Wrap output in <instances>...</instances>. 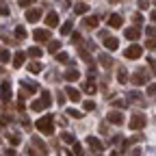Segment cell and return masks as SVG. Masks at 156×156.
I'll use <instances>...</instances> for the list:
<instances>
[{
    "mask_svg": "<svg viewBox=\"0 0 156 156\" xmlns=\"http://www.w3.org/2000/svg\"><path fill=\"white\" fill-rule=\"evenodd\" d=\"M37 130L41 132V134H46V136H50V134L54 132V126H52V115L39 117V119H37Z\"/></svg>",
    "mask_w": 156,
    "mask_h": 156,
    "instance_id": "6da1fadb",
    "label": "cell"
},
{
    "mask_svg": "<svg viewBox=\"0 0 156 156\" xmlns=\"http://www.w3.org/2000/svg\"><path fill=\"white\" fill-rule=\"evenodd\" d=\"M143 126H145V115H143V113H132V117H130V128L141 130Z\"/></svg>",
    "mask_w": 156,
    "mask_h": 156,
    "instance_id": "7a4b0ae2",
    "label": "cell"
},
{
    "mask_svg": "<svg viewBox=\"0 0 156 156\" xmlns=\"http://www.w3.org/2000/svg\"><path fill=\"white\" fill-rule=\"evenodd\" d=\"M46 152H48V147L44 145V141L35 136V139H33V147L28 150V154H46Z\"/></svg>",
    "mask_w": 156,
    "mask_h": 156,
    "instance_id": "3957f363",
    "label": "cell"
},
{
    "mask_svg": "<svg viewBox=\"0 0 156 156\" xmlns=\"http://www.w3.org/2000/svg\"><path fill=\"white\" fill-rule=\"evenodd\" d=\"M33 37L37 39L39 44H46V41H50V33H48V30H44V28H37V30L33 33Z\"/></svg>",
    "mask_w": 156,
    "mask_h": 156,
    "instance_id": "277c9868",
    "label": "cell"
},
{
    "mask_svg": "<svg viewBox=\"0 0 156 156\" xmlns=\"http://www.w3.org/2000/svg\"><path fill=\"white\" fill-rule=\"evenodd\" d=\"M41 9H39V7H35V9H30L28 13H26V20H28V22L30 24H35V22H39V17H41Z\"/></svg>",
    "mask_w": 156,
    "mask_h": 156,
    "instance_id": "5b68a950",
    "label": "cell"
},
{
    "mask_svg": "<svg viewBox=\"0 0 156 156\" xmlns=\"http://www.w3.org/2000/svg\"><path fill=\"white\" fill-rule=\"evenodd\" d=\"M141 52H143V50H141V46L132 44V46L126 50V58H139V56H141Z\"/></svg>",
    "mask_w": 156,
    "mask_h": 156,
    "instance_id": "8992f818",
    "label": "cell"
},
{
    "mask_svg": "<svg viewBox=\"0 0 156 156\" xmlns=\"http://www.w3.org/2000/svg\"><path fill=\"white\" fill-rule=\"evenodd\" d=\"M87 143L91 145V150H93V152H102V150H104L102 141H100V139H95V136H87Z\"/></svg>",
    "mask_w": 156,
    "mask_h": 156,
    "instance_id": "52a82bcc",
    "label": "cell"
},
{
    "mask_svg": "<svg viewBox=\"0 0 156 156\" xmlns=\"http://www.w3.org/2000/svg\"><path fill=\"white\" fill-rule=\"evenodd\" d=\"M108 122H111V124H117V126H119V124L124 122V115H122L119 111H111V113H108Z\"/></svg>",
    "mask_w": 156,
    "mask_h": 156,
    "instance_id": "ba28073f",
    "label": "cell"
},
{
    "mask_svg": "<svg viewBox=\"0 0 156 156\" xmlns=\"http://www.w3.org/2000/svg\"><path fill=\"white\" fill-rule=\"evenodd\" d=\"M65 93H67V98H69L72 102H78V100H80V91L74 89V87H67V89H65Z\"/></svg>",
    "mask_w": 156,
    "mask_h": 156,
    "instance_id": "9c48e42d",
    "label": "cell"
},
{
    "mask_svg": "<svg viewBox=\"0 0 156 156\" xmlns=\"http://www.w3.org/2000/svg\"><path fill=\"white\" fill-rule=\"evenodd\" d=\"M24 58H26L24 52H15V56H13V67H22V65H24Z\"/></svg>",
    "mask_w": 156,
    "mask_h": 156,
    "instance_id": "30bf717a",
    "label": "cell"
},
{
    "mask_svg": "<svg viewBox=\"0 0 156 156\" xmlns=\"http://www.w3.org/2000/svg\"><path fill=\"white\" fill-rule=\"evenodd\" d=\"M104 46H106V50H117L119 41H117L115 37H106V39H104Z\"/></svg>",
    "mask_w": 156,
    "mask_h": 156,
    "instance_id": "8fae6325",
    "label": "cell"
},
{
    "mask_svg": "<svg viewBox=\"0 0 156 156\" xmlns=\"http://www.w3.org/2000/svg\"><path fill=\"white\" fill-rule=\"evenodd\" d=\"M46 24H48L50 28H54V26L58 24V15H56V13H48V15H46Z\"/></svg>",
    "mask_w": 156,
    "mask_h": 156,
    "instance_id": "7c38bea8",
    "label": "cell"
},
{
    "mask_svg": "<svg viewBox=\"0 0 156 156\" xmlns=\"http://www.w3.org/2000/svg\"><path fill=\"white\" fill-rule=\"evenodd\" d=\"M108 26L111 28H119L122 26V15H111L108 17Z\"/></svg>",
    "mask_w": 156,
    "mask_h": 156,
    "instance_id": "4fadbf2b",
    "label": "cell"
},
{
    "mask_svg": "<svg viewBox=\"0 0 156 156\" xmlns=\"http://www.w3.org/2000/svg\"><path fill=\"white\" fill-rule=\"evenodd\" d=\"M2 100H5V102H9V100H11V85H9L7 80L2 83Z\"/></svg>",
    "mask_w": 156,
    "mask_h": 156,
    "instance_id": "5bb4252c",
    "label": "cell"
},
{
    "mask_svg": "<svg viewBox=\"0 0 156 156\" xmlns=\"http://www.w3.org/2000/svg\"><path fill=\"white\" fill-rule=\"evenodd\" d=\"M117 83H122V85H126V83H128V74H126V69H124V67L117 69Z\"/></svg>",
    "mask_w": 156,
    "mask_h": 156,
    "instance_id": "9a60e30c",
    "label": "cell"
},
{
    "mask_svg": "<svg viewBox=\"0 0 156 156\" xmlns=\"http://www.w3.org/2000/svg\"><path fill=\"white\" fill-rule=\"evenodd\" d=\"M80 78V74H78L76 69H69V72H65V80L67 83H74V80H78Z\"/></svg>",
    "mask_w": 156,
    "mask_h": 156,
    "instance_id": "2e32d148",
    "label": "cell"
},
{
    "mask_svg": "<svg viewBox=\"0 0 156 156\" xmlns=\"http://www.w3.org/2000/svg\"><path fill=\"white\" fill-rule=\"evenodd\" d=\"M139 35H141L139 28H126V37L128 39H139Z\"/></svg>",
    "mask_w": 156,
    "mask_h": 156,
    "instance_id": "e0dca14e",
    "label": "cell"
},
{
    "mask_svg": "<svg viewBox=\"0 0 156 156\" xmlns=\"http://www.w3.org/2000/svg\"><path fill=\"white\" fill-rule=\"evenodd\" d=\"M100 65H102V67H111V65H113V58H111L108 54H102V56H100Z\"/></svg>",
    "mask_w": 156,
    "mask_h": 156,
    "instance_id": "ac0fdd59",
    "label": "cell"
},
{
    "mask_svg": "<svg viewBox=\"0 0 156 156\" xmlns=\"http://www.w3.org/2000/svg\"><path fill=\"white\" fill-rule=\"evenodd\" d=\"M41 104H44V106H50V104H52V95H50V91H44V93H41Z\"/></svg>",
    "mask_w": 156,
    "mask_h": 156,
    "instance_id": "d6986e66",
    "label": "cell"
},
{
    "mask_svg": "<svg viewBox=\"0 0 156 156\" xmlns=\"http://www.w3.org/2000/svg\"><path fill=\"white\" fill-rule=\"evenodd\" d=\"M83 89L87 91V93H95V85H93V78H89V80L83 85Z\"/></svg>",
    "mask_w": 156,
    "mask_h": 156,
    "instance_id": "ffe728a7",
    "label": "cell"
},
{
    "mask_svg": "<svg viewBox=\"0 0 156 156\" xmlns=\"http://www.w3.org/2000/svg\"><path fill=\"white\" fill-rule=\"evenodd\" d=\"M87 11H89V7H87L85 2H78V5H76V13H78V15H85Z\"/></svg>",
    "mask_w": 156,
    "mask_h": 156,
    "instance_id": "44dd1931",
    "label": "cell"
},
{
    "mask_svg": "<svg viewBox=\"0 0 156 156\" xmlns=\"http://www.w3.org/2000/svg\"><path fill=\"white\" fill-rule=\"evenodd\" d=\"M145 83V76L143 74H134L132 76V85H143Z\"/></svg>",
    "mask_w": 156,
    "mask_h": 156,
    "instance_id": "7402d4cb",
    "label": "cell"
},
{
    "mask_svg": "<svg viewBox=\"0 0 156 156\" xmlns=\"http://www.w3.org/2000/svg\"><path fill=\"white\" fill-rule=\"evenodd\" d=\"M85 26H87V28H95V26H98V17H87V20H85Z\"/></svg>",
    "mask_w": 156,
    "mask_h": 156,
    "instance_id": "603a6c76",
    "label": "cell"
},
{
    "mask_svg": "<svg viewBox=\"0 0 156 156\" xmlns=\"http://www.w3.org/2000/svg\"><path fill=\"white\" fill-rule=\"evenodd\" d=\"M28 69H30L33 74H39V72H41V63L35 61V63H30V65H28Z\"/></svg>",
    "mask_w": 156,
    "mask_h": 156,
    "instance_id": "cb8c5ba5",
    "label": "cell"
},
{
    "mask_svg": "<svg viewBox=\"0 0 156 156\" xmlns=\"http://www.w3.org/2000/svg\"><path fill=\"white\" fill-rule=\"evenodd\" d=\"M56 61H58V63H69V65H72V61H69V56H67L65 52H61V54H56Z\"/></svg>",
    "mask_w": 156,
    "mask_h": 156,
    "instance_id": "d4e9b609",
    "label": "cell"
},
{
    "mask_svg": "<svg viewBox=\"0 0 156 156\" xmlns=\"http://www.w3.org/2000/svg\"><path fill=\"white\" fill-rule=\"evenodd\" d=\"M15 37H17V39H26V30H24L22 26H17V28H15Z\"/></svg>",
    "mask_w": 156,
    "mask_h": 156,
    "instance_id": "484cf974",
    "label": "cell"
},
{
    "mask_svg": "<svg viewBox=\"0 0 156 156\" xmlns=\"http://www.w3.org/2000/svg\"><path fill=\"white\" fill-rule=\"evenodd\" d=\"M0 61H2V63H7V61H11V54H9L7 50H0Z\"/></svg>",
    "mask_w": 156,
    "mask_h": 156,
    "instance_id": "4316f807",
    "label": "cell"
},
{
    "mask_svg": "<svg viewBox=\"0 0 156 156\" xmlns=\"http://www.w3.org/2000/svg\"><path fill=\"white\" fill-rule=\"evenodd\" d=\"M58 48H61V41H50V44H48V50H50V52H56Z\"/></svg>",
    "mask_w": 156,
    "mask_h": 156,
    "instance_id": "83f0119b",
    "label": "cell"
},
{
    "mask_svg": "<svg viewBox=\"0 0 156 156\" xmlns=\"http://www.w3.org/2000/svg\"><path fill=\"white\" fill-rule=\"evenodd\" d=\"M9 141H11L13 145H20V141H22V136H20V134L15 132V134H11V136H9Z\"/></svg>",
    "mask_w": 156,
    "mask_h": 156,
    "instance_id": "f1b7e54d",
    "label": "cell"
},
{
    "mask_svg": "<svg viewBox=\"0 0 156 156\" xmlns=\"http://www.w3.org/2000/svg\"><path fill=\"white\" fill-rule=\"evenodd\" d=\"M72 41H74V44H80V41H83V37H80V33H78V30L72 33Z\"/></svg>",
    "mask_w": 156,
    "mask_h": 156,
    "instance_id": "f546056e",
    "label": "cell"
},
{
    "mask_svg": "<svg viewBox=\"0 0 156 156\" xmlns=\"http://www.w3.org/2000/svg\"><path fill=\"white\" fill-rule=\"evenodd\" d=\"M61 33H63V35H69V33H72V22H65L63 28H61Z\"/></svg>",
    "mask_w": 156,
    "mask_h": 156,
    "instance_id": "4dcf8cb0",
    "label": "cell"
},
{
    "mask_svg": "<svg viewBox=\"0 0 156 156\" xmlns=\"http://www.w3.org/2000/svg\"><path fill=\"white\" fill-rule=\"evenodd\" d=\"M30 108H33V111H41V108H44V104H41V100H35V102L30 104Z\"/></svg>",
    "mask_w": 156,
    "mask_h": 156,
    "instance_id": "1f68e13d",
    "label": "cell"
},
{
    "mask_svg": "<svg viewBox=\"0 0 156 156\" xmlns=\"http://www.w3.org/2000/svg\"><path fill=\"white\" fill-rule=\"evenodd\" d=\"M28 56H41V50L39 48H28Z\"/></svg>",
    "mask_w": 156,
    "mask_h": 156,
    "instance_id": "d6a6232c",
    "label": "cell"
},
{
    "mask_svg": "<svg viewBox=\"0 0 156 156\" xmlns=\"http://www.w3.org/2000/svg\"><path fill=\"white\" fill-rule=\"evenodd\" d=\"M74 152H76V156H85V152H83L80 143H74Z\"/></svg>",
    "mask_w": 156,
    "mask_h": 156,
    "instance_id": "836d02e7",
    "label": "cell"
},
{
    "mask_svg": "<svg viewBox=\"0 0 156 156\" xmlns=\"http://www.w3.org/2000/svg\"><path fill=\"white\" fill-rule=\"evenodd\" d=\"M145 48H147V50H156V41H154V39H147V41H145Z\"/></svg>",
    "mask_w": 156,
    "mask_h": 156,
    "instance_id": "e575fe53",
    "label": "cell"
},
{
    "mask_svg": "<svg viewBox=\"0 0 156 156\" xmlns=\"http://www.w3.org/2000/svg\"><path fill=\"white\" fill-rule=\"evenodd\" d=\"M63 141H65V143H74V134L65 132V134H63Z\"/></svg>",
    "mask_w": 156,
    "mask_h": 156,
    "instance_id": "d590c367",
    "label": "cell"
},
{
    "mask_svg": "<svg viewBox=\"0 0 156 156\" xmlns=\"http://www.w3.org/2000/svg\"><path fill=\"white\" fill-rule=\"evenodd\" d=\"M83 106H85V111H93V108H95V104H93L91 100H87V102H85Z\"/></svg>",
    "mask_w": 156,
    "mask_h": 156,
    "instance_id": "8d00e7d4",
    "label": "cell"
},
{
    "mask_svg": "<svg viewBox=\"0 0 156 156\" xmlns=\"http://www.w3.org/2000/svg\"><path fill=\"white\" fill-rule=\"evenodd\" d=\"M67 113H69V115H72V117H80V111H76V108H69V111H67Z\"/></svg>",
    "mask_w": 156,
    "mask_h": 156,
    "instance_id": "74e56055",
    "label": "cell"
},
{
    "mask_svg": "<svg viewBox=\"0 0 156 156\" xmlns=\"http://www.w3.org/2000/svg\"><path fill=\"white\" fill-rule=\"evenodd\" d=\"M132 20H134V22H136V24H141V22H143V17H141L139 13H134V15H132Z\"/></svg>",
    "mask_w": 156,
    "mask_h": 156,
    "instance_id": "f35d334b",
    "label": "cell"
},
{
    "mask_svg": "<svg viewBox=\"0 0 156 156\" xmlns=\"http://www.w3.org/2000/svg\"><path fill=\"white\" fill-rule=\"evenodd\" d=\"M147 93L154 95V93H156V85H147Z\"/></svg>",
    "mask_w": 156,
    "mask_h": 156,
    "instance_id": "ab89813d",
    "label": "cell"
},
{
    "mask_svg": "<svg viewBox=\"0 0 156 156\" xmlns=\"http://www.w3.org/2000/svg\"><path fill=\"white\" fill-rule=\"evenodd\" d=\"M147 63H150V69L156 72V61H154V58H147Z\"/></svg>",
    "mask_w": 156,
    "mask_h": 156,
    "instance_id": "60d3db41",
    "label": "cell"
},
{
    "mask_svg": "<svg viewBox=\"0 0 156 156\" xmlns=\"http://www.w3.org/2000/svg\"><path fill=\"white\" fill-rule=\"evenodd\" d=\"M115 106H117V108H124V106H126V102H124V100H117V102H115Z\"/></svg>",
    "mask_w": 156,
    "mask_h": 156,
    "instance_id": "b9f144b4",
    "label": "cell"
},
{
    "mask_svg": "<svg viewBox=\"0 0 156 156\" xmlns=\"http://www.w3.org/2000/svg\"><path fill=\"white\" fill-rule=\"evenodd\" d=\"M20 5H22V7H28V5H33V0H20Z\"/></svg>",
    "mask_w": 156,
    "mask_h": 156,
    "instance_id": "7bdbcfd3",
    "label": "cell"
},
{
    "mask_svg": "<svg viewBox=\"0 0 156 156\" xmlns=\"http://www.w3.org/2000/svg\"><path fill=\"white\" fill-rule=\"evenodd\" d=\"M0 15H9V9L7 7H0Z\"/></svg>",
    "mask_w": 156,
    "mask_h": 156,
    "instance_id": "ee69618b",
    "label": "cell"
},
{
    "mask_svg": "<svg viewBox=\"0 0 156 156\" xmlns=\"http://www.w3.org/2000/svg\"><path fill=\"white\" fill-rule=\"evenodd\" d=\"M147 35H152V37H156V28H147Z\"/></svg>",
    "mask_w": 156,
    "mask_h": 156,
    "instance_id": "f6af8a7d",
    "label": "cell"
},
{
    "mask_svg": "<svg viewBox=\"0 0 156 156\" xmlns=\"http://www.w3.org/2000/svg\"><path fill=\"white\" fill-rule=\"evenodd\" d=\"M130 156H141V152H139V150H132V152H130Z\"/></svg>",
    "mask_w": 156,
    "mask_h": 156,
    "instance_id": "bcb514c9",
    "label": "cell"
},
{
    "mask_svg": "<svg viewBox=\"0 0 156 156\" xmlns=\"http://www.w3.org/2000/svg\"><path fill=\"white\" fill-rule=\"evenodd\" d=\"M150 20H152V22H156V11H152V13H150Z\"/></svg>",
    "mask_w": 156,
    "mask_h": 156,
    "instance_id": "7dc6e473",
    "label": "cell"
},
{
    "mask_svg": "<svg viewBox=\"0 0 156 156\" xmlns=\"http://www.w3.org/2000/svg\"><path fill=\"white\" fill-rule=\"evenodd\" d=\"M7 156H15V150H7Z\"/></svg>",
    "mask_w": 156,
    "mask_h": 156,
    "instance_id": "c3c4849f",
    "label": "cell"
},
{
    "mask_svg": "<svg viewBox=\"0 0 156 156\" xmlns=\"http://www.w3.org/2000/svg\"><path fill=\"white\" fill-rule=\"evenodd\" d=\"M111 156H122V154L119 152H111Z\"/></svg>",
    "mask_w": 156,
    "mask_h": 156,
    "instance_id": "681fc988",
    "label": "cell"
},
{
    "mask_svg": "<svg viewBox=\"0 0 156 156\" xmlns=\"http://www.w3.org/2000/svg\"><path fill=\"white\" fill-rule=\"evenodd\" d=\"M154 2H156V0H154Z\"/></svg>",
    "mask_w": 156,
    "mask_h": 156,
    "instance_id": "f907efd6",
    "label": "cell"
}]
</instances>
